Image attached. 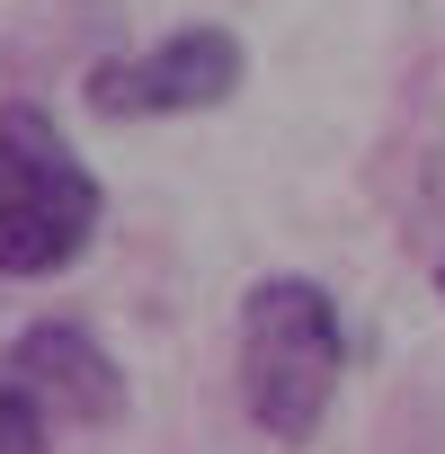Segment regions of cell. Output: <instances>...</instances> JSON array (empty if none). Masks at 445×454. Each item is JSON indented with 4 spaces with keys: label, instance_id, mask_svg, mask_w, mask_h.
Instances as JSON below:
<instances>
[{
    "label": "cell",
    "instance_id": "6da1fadb",
    "mask_svg": "<svg viewBox=\"0 0 445 454\" xmlns=\"http://www.w3.org/2000/svg\"><path fill=\"white\" fill-rule=\"evenodd\" d=\"M347 374V321L312 277H259L241 294V401L277 445H312Z\"/></svg>",
    "mask_w": 445,
    "mask_h": 454
},
{
    "label": "cell",
    "instance_id": "7a4b0ae2",
    "mask_svg": "<svg viewBox=\"0 0 445 454\" xmlns=\"http://www.w3.org/2000/svg\"><path fill=\"white\" fill-rule=\"evenodd\" d=\"M98 241V178L45 125V107H0V277H63Z\"/></svg>",
    "mask_w": 445,
    "mask_h": 454
},
{
    "label": "cell",
    "instance_id": "3957f363",
    "mask_svg": "<svg viewBox=\"0 0 445 454\" xmlns=\"http://www.w3.org/2000/svg\"><path fill=\"white\" fill-rule=\"evenodd\" d=\"M241 36L232 27H178V36H160L152 54H116V63H98L90 81H81V98L98 107V116H205V107H222L241 90Z\"/></svg>",
    "mask_w": 445,
    "mask_h": 454
},
{
    "label": "cell",
    "instance_id": "277c9868",
    "mask_svg": "<svg viewBox=\"0 0 445 454\" xmlns=\"http://www.w3.org/2000/svg\"><path fill=\"white\" fill-rule=\"evenodd\" d=\"M0 392H10L45 436H72V427H107V419L125 410V365L98 348V330H81V321H36V330L10 339Z\"/></svg>",
    "mask_w": 445,
    "mask_h": 454
},
{
    "label": "cell",
    "instance_id": "5b68a950",
    "mask_svg": "<svg viewBox=\"0 0 445 454\" xmlns=\"http://www.w3.org/2000/svg\"><path fill=\"white\" fill-rule=\"evenodd\" d=\"M45 445H54V436H45V427H36L10 392H0V454H45Z\"/></svg>",
    "mask_w": 445,
    "mask_h": 454
},
{
    "label": "cell",
    "instance_id": "8992f818",
    "mask_svg": "<svg viewBox=\"0 0 445 454\" xmlns=\"http://www.w3.org/2000/svg\"><path fill=\"white\" fill-rule=\"evenodd\" d=\"M436 294H445V268H436Z\"/></svg>",
    "mask_w": 445,
    "mask_h": 454
}]
</instances>
